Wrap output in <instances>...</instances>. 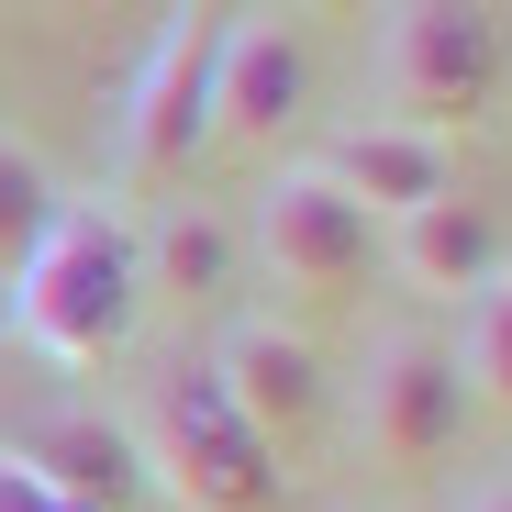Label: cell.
Listing matches in <instances>:
<instances>
[{"instance_id": "obj_1", "label": "cell", "mask_w": 512, "mask_h": 512, "mask_svg": "<svg viewBox=\"0 0 512 512\" xmlns=\"http://www.w3.org/2000/svg\"><path fill=\"white\" fill-rule=\"evenodd\" d=\"M12 346L45 368H112L134 334H145V256H134V212L112 190H67L45 245L12 268Z\"/></svg>"}, {"instance_id": "obj_2", "label": "cell", "mask_w": 512, "mask_h": 512, "mask_svg": "<svg viewBox=\"0 0 512 512\" xmlns=\"http://www.w3.org/2000/svg\"><path fill=\"white\" fill-rule=\"evenodd\" d=\"M123 435H134V457H145V490H167L179 512H268L279 479H290V457L256 435V423L223 401V379L190 368V357L134 390Z\"/></svg>"}, {"instance_id": "obj_3", "label": "cell", "mask_w": 512, "mask_h": 512, "mask_svg": "<svg viewBox=\"0 0 512 512\" xmlns=\"http://www.w3.org/2000/svg\"><path fill=\"white\" fill-rule=\"evenodd\" d=\"M501 90V23L490 0H379L368 23V101L412 134H468Z\"/></svg>"}, {"instance_id": "obj_4", "label": "cell", "mask_w": 512, "mask_h": 512, "mask_svg": "<svg viewBox=\"0 0 512 512\" xmlns=\"http://www.w3.org/2000/svg\"><path fill=\"white\" fill-rule=\"evenodd\" d=\"M212 45H223V12H167V34L145 45L134 90L112 112V201L123 190H179L201 145H212Z\"/></svg>"}, {"instance_id": "obj_5", "label": "cell", "mask_w": 512, "mask_h": 512, "mask_svg": "<svg viewBox=\"0 0 512 512\" xmlns=\"http://www.w3.org/2000/svg\"><path fill=\"white\" fill-rule=\"evenodd\" d=\"M245 256L268 268V290H301V301H334L379 268V223L368 201L334 179L323 156H290L268 190L245 201Z\"/></svg>"}, {"instance_id": "obj_6", "label": "cell", "mask_w": 512, "mask_h": 512, "mask_svg": "<svg viewBox=\"0 0 512 512\" xmlns=\"http://www.w3.org/2000/svg\"><path fill=\"white\" fill-rule=\"evenodd\" d=\"M468 379H457V346L446 334H423V323H390L368 334V357L346 379V423H357V446L379 468H435L457 435H468Z\"/></svg>"}, {"instance_id": "obj_7", "label": "cell", "mask_w": 512, "mask_h": 512, "mask_svg": "<svg viewBox=\"0 0 512 512\" xmlns=\"http://www.w3.org/2000/svg\"><path fill=\"white\" fill-rule=\"evenodd\" d=\"M201 368L223 379V401H234V412H245L279 457H290V446H312L323 423H334V368H323L312 334H301V323H279V312H234V323H223V346H212Z\"/></svg>"}, {"instance_id": "obj_8", "label": "cell", "mask_w": 512, "mask_h": 512, "mask_svg": "<svg viewBox=\"0 0 512 512\" xmlns=\"http://www.w3.org/2000/svg\"><path fill=\"white\" fill-rule=\"evenodd\" d=\"M301 112H312V45H301V23H279L268 0H256V12H223V45H212V145H256L268 156Z\"/></svg>"}, {"instance_id": "obj_9", "label": "cell", "mask_w": 512, "mask_h": 512, "mask_svg": "<svg viewBox=\"0 0 512 512\" xmlns=\"http://www.w3.org/2000/svg\"><path fill=\"white\" fill-rule=\"evenodd\" d=\"M379 268H390L412 301H468V290H490V279L512 268V223H501L490 201L446 190V201L379 223Z\"/></svg>"}, {"instance_id": "obj_10", "label": "cell", "mask_w": 512, "mask_h": 512, "mask_svg": "<svg viewBox=\"0 0 512 512\" xmlns=\"http://www.w3.org/2000/svg\"><path fill=\"white\" fill-rule=\"evenodd\" d=\"M134 256H145V301H156V290H167V301H223V290L245 279V223H234L223 201L179 190V201H156V212L134 223Z\"/></svg>"}, {"instance_id": "obj_11", "label": "cell", "mask_w": 512, "mask_h": 512, "mask_svg": "<svg viewBox=\"0 0 512 512\" xmlns=\"http://www.w3.org/2000/svg\"><path fill=\"white\" fill-rule=\"evenodd\" d=\"M323 167L368 201V223H401V212H423V201H446V190H457L446 134H412V123H379V112L334 134V145H323Z\"/></svg>"}, {"instance_id": "obj_12", "label": "cell", "mask_w": 512, "mask_h": 512, "mask_svg": "<svg viewBox=\"0 0 512 512\" xmlns=\"http://www.w3.org/2000/svg\"><path fill=\"white\" fill-rule=\"evenodd\" d=\"M12 457H34L67 501H101V512H123V490H145V457L123 435V412H90V401H56L45 423H23Z\"/></svg>"}, {"instance_id": "obj_13", "label": "cell", "mask_w": 512, "mask_h": 512, "mask_svg": "<svg viewBox=\"0 0 512 512\" xmlns=\"http://www.w3.org/2000/svg\"><path fill=\"white\" fill-rule=\"evenodd\" d=\"M446 346H457L468 401H479V412H512V268L457 301V334H446Z\"/></svg>"}, {"instance_id": "obj_14", "label": "cell", "mask_w": 512, "mask_h": 512, "mask_svg": "<svg viewBox=\"0 0 512 512\" xmlns=\"http://www.w3.org/2000/svg\"><path fill=\"white\" fill-rule=\"evenodd\" d=\"M56 201H67V190H56V167H45V156H34L23 134H0V279H12L23 256L45 245Z\"/></svg>"}, {"instance_id": "obj_15", "label": "cell", "mask_w": 512, "mask_h": 512, "mask_svg": "<svg viewBox=\"0 0 512 512\" xmlns=\"http://www.w3.org/2000/svg\"><path fill=\"white\" fill-rule=\"evenodd\" d=\"M0 512H101V501H67L34 457H12V446H0Z\"/></svg>"}, {"instance_id": "obj_16", "label": "cell", "mask_w": 512, "mask_h": 512, "mask_svg": "<svg viewBox=\"0 0 512 512\" xmlns=\"http://www.w3.org/2000/svg\"><path fill=\"white\" fill-rule=\"evenodd\" d=\"M457 512H512V479H479V490H468Z\"/></svg>"}, {"instance_id": "obj_17", "label": "cell", "mask_w": 512, "mask_h": 512, "mask_svg": "<svg viewBox=\"0 0 512 512\" xmlns=\"http://www.w3.org/2000/svg\"><path fill=\"white\" fill-rule=\"evenodd\" d=\"M290 12H357V0H290Z\"/></svg>"}, {"instance_id": "obj_18", "label": "cell", "mask_w": 512, "mask_h": 512, "mask_svg": "<svg viewBox=\"0 0 512 512\" xmlns=\"http://www.w3.org/2000/svg\"><path fill=\"white\" fill-rule=\"evenodd\" d=\"M190 12H223V0H190Z\"/></svg>"}]
</instances>
